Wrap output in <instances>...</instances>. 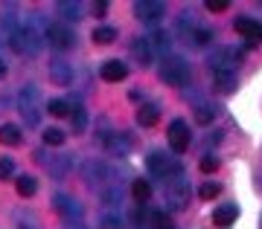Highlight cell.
Masks as SVG:
<instances>
[{"label":"cell","mask_w":262,"mask_h":229,"mask_svg":"<svg viewBox=\"0 0 262 229\" xmlns=\"http://www.w3.org/2000/svg\"><path fill=\"white\" fill-rule=\"evenodd\" d=\"M236 218H239L236 203H222V206L213 212V223H215V226H222V229H225V226H233Z\"/></svg>","instance_id":"11"},{"label":"cell","mask_w":262,"mask_h":229,"mask_svg":"<svg viewBox=\"0 0 262 229\" xmlns=\"http://www.w3.org/2000/svg\"><path fill=\"white\" fill-rule=\"evenodd\" d=\"M94 12H96V15H105V12H108V3H102V0L94 3Z\"/></svg>","instance_id":"36"},{"label":"cell","mask_w":262,"mask_h":229,"mask_svg":"<svg viewBox=\"0 0 262 229\" xmlns=\"http://www.w3.org/2000/svg\"><path fill=\"white\" fill-rule=\"evenodd\" d=\"M158 119H160L158 105H140V110H137V122H140L143 128H151Z\"/></svg>","instance_id":"16"},{"label":"cell","mask_w":262,"mask_h":229,"mask_svg":"<svg viewBox=\"0 0 262 229\" xmlns=\"http://www.w3.org/2000/svg\"><path fill=\"white\" fill-rule=\"evenodd\" d=\"M58 12H61V18H67V20H79L82 3H76V0H61V3H58Z\"/></svg>","instance_id":"19"},{"label":"cell","mask_w":262,"mask_h":229,"mask_svg":"<svg viewBox=\"0 0 262 229\" xmlns=\"http://www.w3.org/2000/svg\"><path fill=\"white\" fill-rule=\"evenodd\" d=\"M50 79H53L58 87H67V84L73 82V70H70V64H64V61H53V64H50Z\"/></svg>","instance_id":"13"},{"label":"cell","mask_w":262,"mask_h":229,"mask_svg":"<svg viewBox=\"0 0 262 229\" xmlns=\"http://www.w3.org/2000/svg\"><path fill=\"white\" fill-rule=\"evenodd\" d=\"M9 46L18 55H38L44 49V35L35 29L32 20H24V23L15 27V32H12V38H9Z\"/></svg>","instance_id":"1"},{"label":"cell","mask_w":262,"mask_h":229,"mask_svg":"<svg viewBox=\"0 0 262 229\" xmlns=\"http://www.w3.org/2000/svg\"><path fill=\"white\" fill-rule=\"evenodd\" d=\"M149 44L155 46V49H163V53H166V49H169V35L163 32V29H158V32L151 35V41H149Z\"/></svg>","instance_id":"29"},{"label":"cell","mask_w":262,"mask_h":229,"mask_svg":"<svg viewBox=\"0 0 262 229\" xmlns=\"http://www.w3.org/2000/svg\"><path fill=\"white\" fill-rule=\"evenodd\" d=\"M219 192H222V186H219V183H204V186H201V192H198V194H201L204 200H210V197H215V194H219Z\"/></svg>","instance_id":"31"},{"label":"cell","mask_w":262,"mask_h":229,"mask_svg":"<svg viewBox=\"0 0 262 229\" xmlns=\"http://www.w3.org/2000/svg\"><path fill=\"white\" fill-rule=\"evenodd\" d=\"M134 15H137V20H143V23H158V20L166 15V6H163L160 0H140V3H134Z\"/></svg>","instance_id":"7"},{"label":"cell","mask_w":262,"mask_h":229,"mask_svg":"<svg viewBox=\"0 0 262 229\" xmlns=\"http://www.w3.org/2000/svg\"><path fill=\"white\" fill-rule=\"evenodd\" d=\"M184 38H187V44H192V46H204V44H210V41H213V29L195 27L189 35H184Z\"/></svg>","instance_id":"17"},{"label":"cell","mask_w":262,"mask_h":229,"mask_svg":"<svg viewBox=\"0 0 262 229\" xmlns=\"http://www.w3.org/2000/svg\"><path fill=\"white\" fill-rule=\"evenodd\" d=\"M18 194L20 197H32L35 194V189H38V183H35V177H29V174H24V177H18Z\"/></svg>","instance_id":"21"},{"label":"cell","mask_w":262,"mask_h":229,"mask_svg":"<svg viewBox=\"0 0 262 229\" xmlns=\"http://www.w3.org/2000/svg\"><path fill=\"white\" fill-rule=\"evenodd\" d=\"M47 110L53 113V116H67V113H70V105H67V101H61V99H53L47 105Z\"/></svg>","instance_id":"28"},{"label":"cell","mask_w":262,"mask_h":229,"mask_svg":"<svg viewBox=\"0 0 262 229\" xmlns=\"http://www.w3.org/2000/svg\"><path fill=\"white\" fill-rule=\"evenodd\" d=\"M56 212L64 220H79V218H82V206H79L73 197H64V194H58V197H56Z\"/></svg>","instance_id":"10"},{"label":"cell","mask_w":262,"mask_h":229,"mask_svg":"<svg viewBox=\"0 0 262 229\" xmlns=\"http://www.w3.org/2000/svg\"><path fill=\"white\" fill-rule=\"evenodd\" d=\"M99 75H102L105 82H122V79L128 75V67L122 64V61H105Z\"/></svg>","instance_id":"14"},{"label":"cell","mask_w":262,"mask_h":229,"mask_svg":"<svg viewBox=\"0 0 262 229\" xmlns=\"http://www.w3.org/2000/svg\"><path fill=\"white\" fill-rule=\"evenodd\" d=\"M94 41L96 44H111V41H117V29L114 27H96L94 29Z\"/></svg>","instance_id":"22"},{"label":"cell","mask_w":262,"mask_h":229,"mask_svg":"<svg viewBox=\"0 0 262 229\" xmlns=\"http://www.w3.org/2000/svg\"><path fill=\"white\" fill-rule=\"evenodd\" d=\"M108 148H111L114 154H117V151H120V154H128V148H131V142L125 137H114V139H108Z\"/></svg>","instance_id":"30"},{"label":"cell","mask_w":262,"mask_h":229,"mask_svg":"<svg viewBox=\"0 0 262 229\" xmlns=\"http://www.w3.org/2000/svg\"><path fill=\"white\" fill-rule=\"evenodd\" d=\"M160 79L169 84V87H184L189 82V64L178 55H169L163 58V64H160Z\"/></svg>","instance_id":"4"},{"label":"cell","mask_w":262,"mask_h":229,"mask_svg":"<svg viewBox=\"0 0 262 229\" xmlns=\"http://www.w3.org/2000/svg\"><path fill=\"white\" fill-rule=\"evenodd\" d=\"M213 73V82L215 87L222 93H230L236 90V70H230V67H219V70H210Z\"/></svg>","instance_id":"12"},{"label":"cell","mask_w":262,"mask_h":229,"mask_svg":"<svg viewBox=\"0 0 262 229\" xmlns=\"http://www.w3.org/2000/svg\"><path fill=\"white\" fill-rule=\"evenodd\" d=\"M163 197H166V203L172 209H187L189 206V183H184L181 177L178 180H169Z\"/></svg>","instance_id":"6"},{"label":"cell","mask_w":262,"mask_h":229,"mask_svg":"<svg viewBox=\"0 0 262 229\" xmlns=\"http://www.w3.org/2000/svg\"><path fill=\"white\" fill-rule=\"evenodd\" d=\"M131 55L140 61V67L151 64V44H149V38H134V41H131Z\"/></svg>","instance_id":"15"},{"label":"cell","mask_w":262,"mask_h":229,"mask_svg":"<svg viewBox=\"0 0 262 229\" xmlns=\"http://www.w3.org/2000/svg\"><path fill=\"white\" fill-rule=\"evenodd\" d=\"M44 41H47L53 49H58V53H64V49H70V46L76 44L73 29L67 27V23H50L47 32H44Z\"/></svg>","instance_id":"5"},{"label":"cell","mask_w":262,"mask_h":229,"mask_svg":"<svg viewBox=\"0 0 262 229\" xmlns=\"http://www.w3.org/2000/svg\"><path fill=\"white\" fill-rule=\"evenodd\" d=\"M151 226L155 229H172V218L166 212H151Z\"/></svg>","instance_id":"25"},{"label":"cell","mask_w":262,"mask_h":229,"mask_svg":"<svg viewBox=\"0 0 262 229\" xmlns=\"http://www.w3.org/2000/svg\"><path fill=\"white\" fill-rule=\"evenodd\" d=\"M102 229H122V223H120V218L105 215V218H102Z\"/></svg>","instance_id":"34"},{"label":"cell","mask_w":262,"mask_h":229,"mask_svg":"<svg viewBox=\"0 0 262 229\" xmlns=\"http://www.w3.org/2000/svg\"><path fill=\"white\" fill-rule=\"evenodd\" d=\"M207 9H210V12H225L227 9V0H210V3H207Z\"/></svg>","instance_id":"35"},{"label":"cell","mask_w":262,"mask_h":229,"mask_svg":"<svg viewBox=\"0 0 262 229\" xmlns=\"http://www.w3.org/2000/svg\"><path fill=\"white\" fill-rule=\"evenodd\" d=\"M18 113L20 119L27 122V128H35L38 122H41V96H38V90L29 84V87H24L18 96Z\"/></svg>","instance_id":"2"},{"label":"cell","mask_w":262,"mask_h":229,"mask_svg":"<svg viewBox=\"0 0 262 229\" xmlns=\"http://www.w3.org/2000/svg\"><path fill=\"white\" fill-rule=\"evenodd\" d=\"M70 125H73V134H82L84 125H88V116H84L82 108H73V113H70Z\"/></svg>","instance_id":"24"},{"label":"cell","mask_w":262,"mask_h":229,"mask_svg":"<svg viewBox=\"0 0 262 229\" xmlns=\"http://www.w3.org/2000/svg\"><path fill=\"white\" fill-rule=\"evenodd\" d=\"M215 116V108H210V105H201V108L195 110V122H201V125H210Z\"/></svg>","instance_id":"26"},{"label":"cell","mask_w":262,"mask_h":229,"mask_svg":"<svg viewBox=\"0 0 262 229\" xmlns=\"http://www.w3.org/2000/svg\"><path fill=\"white\" fill-rule=\"evenodd\" d=\"M169 145H172V151L175 154H184L189 148V128L184 119H175L172 125H169Z\"/></svg>","instance_id":"8"},{"label":"cell","mask_w":262,"mask_h":229,"mask_svg":"<svg viewBox=\"0 0 262 229\" xmlns=\"http://www.w3.org/2000/svg\"><path fill=\"white\" fill-rule=\"evenodd\" d=\"M0 145H20L18 125H0Z\"/></svg>","instance_id":"18"},{"label":"cell","mask_w":262,"mask_h":229,"mask_svg":"<svg viewBox=\"0 0 262 229\" xmlns=\"http://www.w3.org/2000/svg\"><path fill=\"white\" fill-rule=\"evenodd\" d=\"M44 165H47L56 177H64L67 168H70V157H53V160H44Z\"/></svg>","instance_id":"20"},{"label":"cell","mask_w":262,"mask_h":229,"mask_svg":"<svg viewBox=\"0 0 262 229\" xmlns=\"http://www.w3.org/2000/svg\"><path fill=\"white\" fill-rule=\"evenodd\" d=\"M131 192H134V197L140 203H146L151 197V183L149 180H134V189H131Z\"/></svg>","instance_id":"23"},{"label":"cell","mask_w":262,"mask_h":229,"mask_svg":"<svg viewBox=\"0 0 262 229\" xmlns=\"http://www.w3.org/2000/svg\"><path fill=\"white\" fill-rule=\"evenodd\" d=\"M146 163H149V171H151V174L160 177L163 183H166V180H178V177H181V163L175 160V157L163 154V151H151Z\"/></svg>","instance_id":"3"},{"label":"cell","mask_w":262,"mask_h":229,"mask_svg":"<svg viewBox=\"0 0 262 229\" xmlns=\"http://www.w3.org/2000/svg\"><path fill=\"white\" fill-rule=\"evenodd\" d=\"M44 142H47V145H61V142H64V131L47 128V131H44Z\"/></svg>","instance_id":"27"},{"label":"cell","mask_w":262,"mask_h":229,"mask_svg":"<svg viewBox=\"0 0 262 229\" xmlns=\"http://www.w3.org/2000/svg\"><path fill=\"white\" fill-rule=\"evenodd\" d=\"M215 168H219V157H204V160H201V171H204V174H210Z\"/></svg>","instance_id":"33"},{"label":"cell","mask_w":262,"mask_h":229,"mask_svg":"<svg viewBox=\"0 0 262 229\" xmlns=\"http://www.w3.org/2000/svg\"><path fill=\"white\" fill-rule=\"evenodd\" d=\"M236 32H239V35L242 38H248V41H262V23L259 20H253V18H236Z\"/></svg>","instance_id":"9"},{"label":"cell","mask_w":262,"mask_h":229,"mask_svg":"<svg viewBox=\"0 0 262 229\" xmlns=\"http://www.w3.org/2000/svg\"><path fill=\"white\" fill-rule=\"evenodd\" d=\"M12 171H15V165H12V160H9V157H3V160H0V180H9V177H12Z\"/></svg>","instance_id":"32"},{"label":"cell","mask_w":262,"mask_h":229,"mask_svg":"<svg viewBox=\"0 0 262 229\" xmlns=\"http://www.w3.org/2000/svg\"><path fill=\"white\" fill-rule=\"evenodd\" d=\"M3 73H6V64H3V61H0V75H3Z\"/></svg>","instance_id":"37"}]
</instances>
